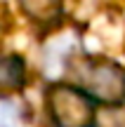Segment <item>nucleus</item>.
Masks as SVG:
<instances>
[{"instance_id": "obj_5", "label": "nucleus", "mask_w": 125, "mask_h": 127, "mask_svg": "<svg viewBox=\"0 0 125 127\" xmlns=\"http://www.w3.org/2000/svg\"><path fill=\"white\" fill-rule=\"evenodd\" d=\"M19 125V108L7 99H0V127H17Z\"/></svg>"}, {"instance_id": "obj_1", "label": "nucleus", "mask_w": 125, "mask_h": 127, "mask_svg": "<svg viewBox=\"0 0 125 127\" xmlns=\"http://www.w3.org/2000/svg\"><path fill=\"white\" fill-rule=\"evenodd\" d=\"M47 113L54 127H92L94 125V104L83 87L57 82L45 94Z\"/></svg>"}, {"instance_id": "obj_2", "label": "nucleus", "mask_w": 125, "mask_h": 127, "mask_svg": "<svg viewBox=\"0 0 125 127\" xmlns=\"http://www.w3.org/2000/svg\"><path fill=\"white\" fill-rule=\"evenodd\" d=\"M80 87L106 106L125 104V68L111 59H85L78 68Z\"/></svg>"}, {"instance_id": "obj_4", "label": "nucleus", "mask_w": 125, "mask_h": 127, "mask_svg": "<svg viewBox=\"0 0 125 127\" xmlns=\"http://www.w3.org/2000/svg\"><path fill=\"white\" fill-rule=\"evenodd\" d=\"M64 0H21V7L33 19H50L61 9Z\"/></svg>"}, {"instance_id": "obj_6", "label": "nucleus", "mask_w": 125, "mask_h": 127, "mask_svg": "<svg viewBox=\"0 0 125 127\" xmlns=\"http://www.w3.org/2000/svg\"><path fill=\"white\" fill-rule=\"evenodd\" d=\"M102 127H125V108L111 106L106 111V115L102 118Z\"/></svg>"}, {"instance_id": "obj_3", "label": "nucleus", "mask_w": 125, "mask_h": 127, "mask_svg": "<svg viewBox=\"0 0 125 127\" xmlns=\"http://www.w3.org/2000/svg\"><path fill=\"white\" fill-rule=\"evenodd\" d=\"M24 61L19 57H0V94L14 92L24 85Z\"/></svg>"}]
</instances>
